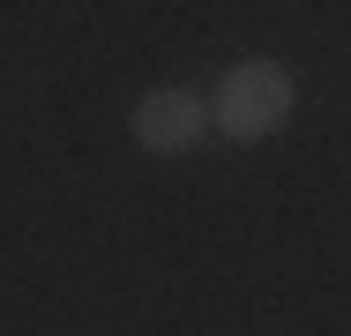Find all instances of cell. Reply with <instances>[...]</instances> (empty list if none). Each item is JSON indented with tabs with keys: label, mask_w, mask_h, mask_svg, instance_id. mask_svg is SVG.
<instances>
[{
	"label": "cell",
	"mask_w": 351,
	"mask_h": 336,
	"mask_svg": "<svg viewBox=\"0 0 351 336\" xmlns=\"http://www.w3.org/2000/svg\"><path fill=\"white\" fill-rule=\"evenodd\" d=\"M284 112H291V75L277 60H239L217 90V120H224L232 142H262Z\"/></svg>",
	"instance_id": "6da1fadb"
},
{
	"label": "cell",
	"mask_w": 351,
	"mask_h": 336,
	"mask_svg": "<svg viewBox=\"0 0 351 336\" xmlns=\"http://www.w3.org/2000/svg\"><path fill=\"white\" fill-rule=\"evenodd\" d=\"M135 142L149 157H180V149H195L202 142V105L187 97V90H149L135 105Z\"/></svg>",
	"instance_id": "7a4b0ae2"
}]
</instances>
